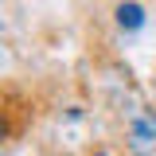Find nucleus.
<instances>
[{
  "label": "nucleus",
  "instance_id": "f03ea898",
  "mask_svg": "<svg viewBox=\"0 0 156 156\" xmlns=\"http://www.w3.org/2000/svg\"><path fill=\"white\" fill-rule=\"evenodd\" d=\"M117 27H121V31L144 27V8H140V4H117Z\"/></svg>",
  "mask_w": 156,
  "mask_h": 156
},
{
  "label": "nucleus",
  "instance_id": "f257e3e1",
  "mask_svg": "<svg viewBox=\"0 0 156 156\" xmlns=\"http://www.w3.org/2000/svg\"><path fill=\"white\" fill-rule=\"evenodd\" d=\"M129 152L133 156H156V117L136 113L129 121Z\"/></svg>",
  "mask_w": 156,
  "mask_h": 156
},
{
  "label": "nucleus",
  "instance_id": "7ed1b4c3",
  "mask_svg": "<svg viewBox=\"0 0 156 156\" xmlns=\"http://www.w3.org/2000/svg\"><path fill=\"white\" fill-rule=\"evenodd\" d=\"M94 156H109V152H94Z\"/></svg>",
  "mask_w": 156,
  "mask_h": 156
}]
</instances>
